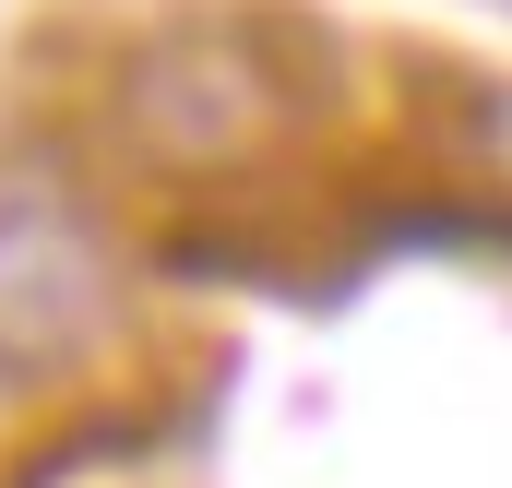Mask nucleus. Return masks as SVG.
I'll use <instances>...</instances> for the list:
<instances>
[{
    "label": "nucleus",
    "instance_id": "1",
    "mask_svg": "<svg viewBox=\"0 0 512 488\" xmlns=\"http://www.w3.org/2000/svg\"><path fill=\"white\" fill-rule=\"evenodd\" d=\"M120 334V262L84 203L0 191V381H72Z\"/></svg>",
    "mask_w": 512,
    "mask_h": 488
},
{
    "label": "nucleus",
    "instance_id": "2",
    "mask_svg": "<svg viewBox=\"0 0 512 488\" xmlns=\"http://www.w3.org/2000/svg\"><path fill=\"white\" fill-rule=\"evenodd\" d=\"M286 120V84L251 48V24H155L120 60V131L155 167H239Z\"/></svg>",
    "mask_w": 512,
    "mask_h": 488
},
{
    "label": "nucleus",
    "instance_id": "3",
    "mask_svg": "<svg viewBox=\"0 0 512 488\" xmlns=\"http://www.w3.org/2000/svg\"><path fill=\"white\" fill-rule=\"evenodd\" d=\"M465 155H477L489 179H512V84H477V96H465Z\"/></svg>",
    "mask_w": 512,
    "mask_h": 488
}]
</instances>
